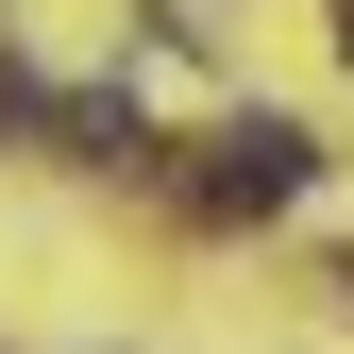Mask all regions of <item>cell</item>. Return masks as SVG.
Returning <instances> with one entry per match:
<instances>
[{
  "label": "cell",
  "instance_id": "obj_1",
  "mask_svg": "<svg viewBox=\"0 0 354 354\" xmlns=\"http://www.w3.org/2000/svg\"><path fill=\"white\" fill-rule=\"evenodd\" d=\"M304 118H219L203 136V169H186V219H270V203H304Z\"/></svg>",
  "mask_w": 354,
  "mask_h": 354
},
{
  "label": "cell",
  "instance_id": "obj_3",
  "mask_svg": "<svg viewBox=\"0 0 354 354\" xmlns=\"http://www.w3.org/2000/svg\"><path fill=\"white\" fill-rule=\"evenodd\" d=\"M337 51H354V17H337Z\"/></svg>",
  "mask_w": 354,
  "mask_h": 354
},
{
  "label": "cell",
  "instance_id": "obj_2",
  "mask_svg": "<svg viewBox=\"0 0 354 354\" xmlns=\"http://www.w3.org/2000/svg\"><path fill=\"white\" fill-rule=\"evenodd\" d=\"M68 152H84V169H152V136H136V102H68Z\"/></svg>",
  "mask_w": 354,
  "mask_h": 354
}]
</instances>
